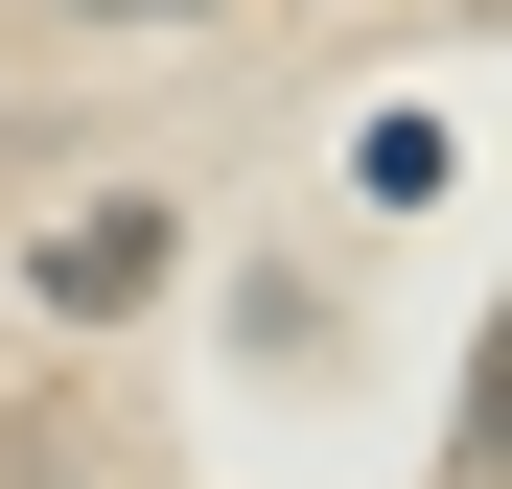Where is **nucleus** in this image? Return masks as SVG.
<instances>
[{"label":"nucleus","instance_id":"nucleus-2","mask_svg":"<svg viewBox=\"0 0 512 489\" xmlns=\"http://www.w3.org/2000/svg\"><path fill=\"white\" fill-rule=\"evenodd\" d=\"M70 24H187V0H70Z\"/></svg>","mask_w":512,"mask_h":489},{"label":"nucleus","instance_id":"nucleus-1","mask_svg":"<svg viewBox=\"0 0 512 489\" xmlns=\"http://www.w3.org/2000/svg\"><path fill=\"white\" fill-rule=\"evenodd\" d=\"M163 257H187V233L117 187V210H70V233H47V303H70V326H140V303H163Z\"/></svg>","mask_w":512,"mask_h":489}]
</instances>
